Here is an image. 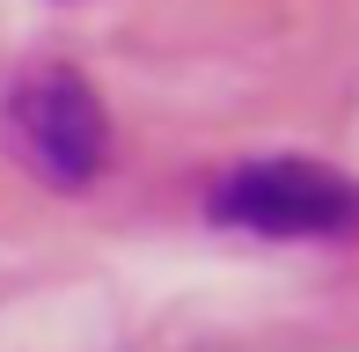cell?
Instances as JSON below:
<instances>
[{
  "instance_id": "6da1fadb",
  "label": "cell",
  "mask_w": 359,
  "mask_h": 352,
  "mask_svg": "<svg viewBox=\"0 0 359 352\" xmlns=\"http://www.w3.org/2000/svg\"><path fill=\"white\" fill-rule=\"evenodd\" d=\"M205 220L235 235H264V243H352L359 176L316 162V154H250L213 176Z\"/></svg>"
},
{
  "instance_id": "7a4b0ae2",
  "label": "cell",
  "mask_w": 359,
  "mask_h": 352,
  "mask_svg": "<svg viewBox=\"0 0 359 352\" xmlns=\"http://www.w3.org/2000/svg\"><path fill=\"white\" fill-rule=\"evenodd\" d=\"M0 133H8V154L52 191L103 184L110 147H118L103 95L74 67H29L22 81L8 88V103H0Z\"/></svg>"
}]
</instances>
